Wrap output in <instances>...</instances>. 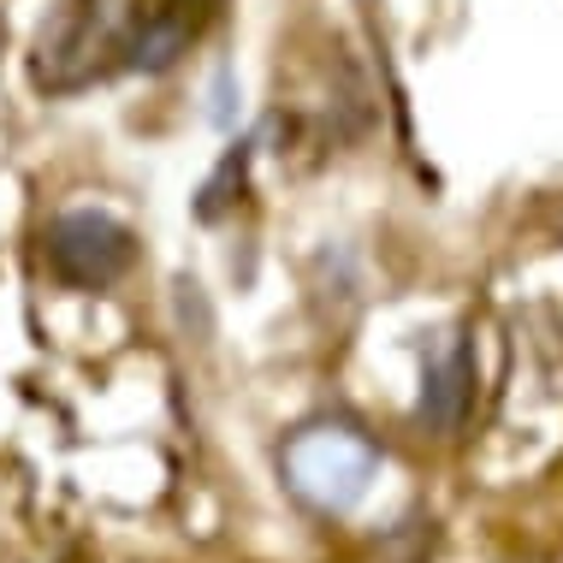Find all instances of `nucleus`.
I'll use <instances>...</instances> for the list:
<instances>
[{
    "label": "nucleus",
    "mask_w": 563,
    "mask_h": 563,
    "mask_svg": "<svg viewBox=\"0 0 563 563\" xmlns=\"http://www.w3.org/2000/svg\"><path fill=\"white\" fill-rule=\"evenodd\" d=\"M143 12L148 0H59L36 30L30 84L42 96H78V89L125 71Z\"/></svg>",
    "instance_id": "f257e3e1"
},
{
    "label": "nucleus",
    "mask_w": 563,
    "mask_h": 563,
    "mask_svg": "<svg viewBox=\"0 0 563 563\" xmlns=\"http://www.w3.org/2000/svg\"><path fill=\"white\" fill-rule=\"evenodd\" d=\"M285 486L302 498L309 510L321 516H344L368 498V486L379 481V445L356 421L344 416H321V421H302V428L285 439L279 451Z\"/></svg>",
    "instance_id": "f03ea898"
},
{
    "label": "nucleus",
    "mask_w": 563,
    "mask_h": 563,
    "mask_svg": "<svg viewBox=\"0 0 563 563\" xmlns=\"http://www.w3.org/2000/svg\"><path fill=\"white\" fill-rule=\"evenodd\" d=\"M42 262L66 291H108L136 262V232L108 208H66L42 225Z\"/></svg>",
    "instance_id": "7ed1b4c3"
},
{
    "label": "nucleus",
    "mask_w": 563,
    "mask_h": 563,
    "mask_svg": "<svg viewBox=\"0 0 563 563\" xmlns=\"http://www.w3.org/2000/svg\"><path fill=\"white\" fill-rule=\"evenodd\" d=\"M475 391H481V374H475V344H468V327H445L421 344V398H416V416L433 439H456L475 416Z\"/></svg>",
    "instance_id": "20e7f679"
},
{
    "label": "nucleus",
    "mask_w": 563,
    "mask_h": 563,
    "mask_svg": "<svg viewBox=\"0 0 563 563\" xmlns=\"http://www.w3.org/2000/svg\"><path fill=\"white\" fill-rule=\"evenodd\" d=\"M220 7L225 0H148L125 71H173L202 42V30L220 19Z\"/></svg>",
    "instance_id": "39448f33"
},
{
    "label": "nucleus",
    "mask_w": 563,
    "mask_h": 563,
    "mask_svg": "<svg viewBox=\"0 0 563 563\" xmlns=\"http://www.w3.org/2000/svg\"><path fill=\"white\" fill-rule=\"evenodd\" d=\"M250 161H255V136H243V143H232L220 155V166H214V178L202 185V196H196V220H225L238 208V196L250 190Z\"/></svg>",
    "instance_id": "423d86ee"
}]
</instances>
